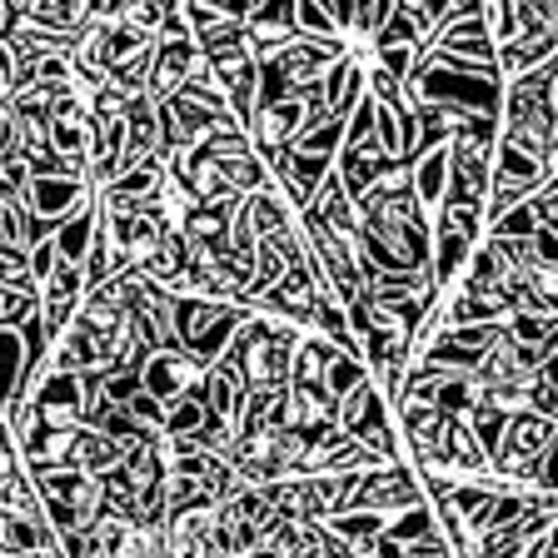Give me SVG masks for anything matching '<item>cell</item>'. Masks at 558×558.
I'll use <instances>...</instances> for the list:
<instances>
[{
    "mask_svg": "<svg viewBox=\"0 0 558 558\" xmlns=\"http://www.w3.org/2000/svg\"><path fill=\"white\" fill-rule=\"evenodd\" d=\"M544 449H554V418H538V414H529V409H513L509 424H504L499 449L488 453V474L513 478L529 459H538Z\"/></svg>",
    "mask_w": 558,
    "mask_h": 558,
    "instance_id": "obj_1",
    "label": "cell"
},
{
    "mask_svg": "<svg viewBox=\"0 0 558 558\" xmlns=\"http://www.w3.org/2000/svg\"><path fill=\"white\" fill-rule=\"evenodd\" d=\"M90 185L85 180H31L25 185V205L35 220H70V215H81V209H90Z\"/></svg>",
    "mask_w": 558,
    "mask_h": 558,
    "instance_id": "obj_2",
    "label": "cell"
},
{
    "mask_svg": "<svg viewBox=\"0 0 558 558\" xmlns=\"http://www.w3.org/2000/svg\"><path fill=\"white\" fill-rule=\"evenodd\" d=\"M199 374L205 369L190 360L185 349H174V354H150V364L140 369V389L150 399H160V404H170V399H180L185 389H195Z\"/></svg>",
    "mask_w": 558,
    "mask_h": 558,
    "instance_id": "obj_3",
    "label": "cell"
},
{
    "mask_svg": "<svg viewBox=\"0 0 558 558\" xmlns=\"http://www.w3.org/2000/svg\"><path fill=\"white\" fill-rule=\"evenodd\" d=\"M284 414H290V384L250 389L240 418H234V439H250V434H279L284 429Z\"/></svg>",
    "mask_w": 558,
    "mask_h": 558,
    "instance_id": "obj_4",
    "label": "cell"
},
{
    "mask_svg": "<svg viewBox=\"0 0 558 558\" xmlns=\"http://www.w3.org/2000/svg\"><path fill=\"white\" fill-rule=\"evenodd\" d=\"M199 65V50L195 40H174V46H155V60H150V81H145V100L160 105L170 95H180L185 75Z\"/></svg>",
    "mask_w": 558,
    "mask_h": 558,
    "instance_id": "obj_5",
    "label": "cell"
},
{
    "mask_svg": "<svg viewBox=\"0 0 558 558\" xmlns=\"http://www.w3.org/2000/svg\"><path fill=\"white\" fill-rule=\"evenodd\" d=\"M85 300V275L81 265H56V275L46 279V314H40V325H46V339H60L75 319V304Z\"/></svg>",
    "mask_w": 558,
    "mask_h": 558,
    "instance_id": "obj_6",
    "label": "cell"
},
{
    "mask_svg": "<svg viewBox=\"0 0 558 558\" xmlns=\"http://www.w3.org/2000/svg\"><path fill=\"white\" fill-rule=\"evenodd\" d=\"M335 424H339V429H344L354 444H364L369 434L389 429V414H384V395L374 389V379H364L349 399H339V404H335Z\"/></svg>",
    "mask_w": 558,
    "mask_h": 558,
    "instance_id": "obj_7",
    "label": "cell"
},
{
    "mask_svg": "<svg viewBox=\"0 0 558 558\" xmlns=\"http://www.w3.org/2000/svg\"><path fill=\"white\" fill-rule=\"evenodd\" d=\"M310 304H314V279L304 275V265H294V269H284V279L255 304V314H275V319L310 325Z\"/></svg>",
    "mask_w": 558,
    "mask_h": 558,
    "instance_id": "obj_8",
    "label": "cell"
},
{
    "mask_svg": "<svg viewBox=\"0 0 558 558\" xmlns=\"http://www.w3.org/2000/svg\"><path fill=\"white\" fill-rule=\"evenodd\" d=\"M319 95H325V110L329 120H344L349 110H354V100L364 95V65L354 56L335 60V65L319 75Z\"/></svg>",
    "mask_w": 558,
    "mask_h": 558,
    "instance_id": "obj_9",
    "label": "cell"
},
{
    "mask_svg": "<svg viewBox=\"0 0 558 558\" xmlns=\"http://www.w3.org/2000/svg\"><path fill=\"white\" fill-rule=\"evenodd\" d=\"M310 209L319 215V225H325L329 234H339V240H354V234H360V215H354V199L339 190V174H335V170L325 174V185L314 190Z\"/></svg>",
    "mask_w": 558,
    "mask_h": 558,
    "instance_id": "obj_10",
    "label": "cell"
},
{
    "mask_svg": "<svg viewBox=\"0 0 558 558\" xmlns=\"http://www.w3.org/2000/svg\"><path fill=\"white\" fill-rule=\"evenodd\" d=\"M558 35V31H554ZM554 35H523V40H509V46H499L494 50V70H499V81L504 75H529V70H538V65H548V60H558V50H554Z\"/></svg>",
    "mask_w": 558,
    "mask_h": 558,
    "instance_id": "obj_11",
    "label": "cell"
},
{
    "mask_svg": "<svg viewBox=\"0 0 558 558\" xmlns=\"http://www.w3.org/2000/svg\"><path fill=\"white\" fill-rule=\"evenodd\" d=\"M399 418H404V434H409L414 459H424L429 449H439L444 429H449V418H444L439 409H434V404H414V399H399Z\"/></svg>",
    "mask_w": 558,
    "mask_h": 558,
    "instance_id": "obj_12",
    "label": "cell"
},
{
    "mask_svg": "<svg viewBox=\"0 0 558 558\" xmlns=\"http://www.w3.org/2000/svg\"><path fill=\"white\" fill-rule=\"evenodd\" d=\"M409 185H414L418 205H439L444 185H449V145H439V150H429V155H418V160L409 165Z\"/></svg>",
    "mask_w": 558,
    "mask_h": 558,
    "instance_id": "obj_13",
    "label": "cell"
},
{
    "mask_svg": "<svg viewBox=\"0 0 558 558\" xmlns=\"http://www.w3.org/2000/svg\"><path fill=\"white\" fill-rule=\"evenodd\" d=\"M95 225H100V209H81V215H70L65 225L56 230V240H50V250H56V259L60 265H81L85 259V250H90V240H95Z\"/></svg>",
    "mask_w": 558,
    "mask_h": 558,
    "instance_id": "obj_14",
    "label": "cell"
},
{
    "mask_svg": "<svg viewBox=\"0 0 558 558\" xmlns=\"http://www.w3.org/2000/svg\"><path fill=\"white\" fill-rule=\"evenodd\" d=\"M244 215H250V230H255V240H265V234H279V230H290V205L279 199L275 185L255 190V195H244Z\"/></svg>",
    "mask_w": 558,
    "mask_h": 558,
    "instance_id": "obj_15",
    "label": "cell"
},
{
    "mask_svg": "<svg viewBox=\"0 0 558 558\" xmlns=\"http://www.w3.org/2000/svg\"><path fill=\"white\" fill-rule=\"evenodd\" d=\"M469 255H474V244L459 240L453 230H444V225H439V244H434V265H429L434 290H439V284H453V279H459V269L469 265Z\"/></svg>",
    "mask_w": 558,
    "mask_h": 558,
    "instance_id": "obj_16",
    "label": "cell"
},
{
    "mask_svg": "<svg viewBox=\"0 0 558 558\" xmlns=\"http://www.w3.org/2000/svg\"><path fill=\"white\" fill-rule=\"evenodd\" d=\"M46 145H50V155H60V160L85 165V150H90V120H50Z\"/></svg>",
    "mask_w": 558,
    "mask_h": 558,
    "instance_id": "obj_17",
    "label": "cell"
},
{
    "mask_svg": "<svg viewBox=\"0 0 558 558\" xmlns=\"http://www.w3.org/2000/svg\"><path fill=\"white\" fill-rule=\"evenodd\" d=\"M364 379H369L364 360H354V354H335V360H329V369H325V399H329V404H339V399H349Z\"/></svg>",
    "mask_w": 558,
    "mask_h": 558,
    "instance_id": "obj_18",
    "label": "cell"
},
{
    "mask_svg": "<svg viewBox=\"0 0 558 558\" xmlns=\"http://www.w3.org/2000/svg\"><path fill=\"white\" fill-rule=\"evenodd\" d=\"M85 484H90V478H85L81 469H46V474H35L40 504H75Z\"/></svg>",
    "mask_w": 558,
    "mask_h": 558,
    "instance_id": "obj_19",
    "label": "cell"
},
{
    "mask_svg": "<svg viewBox=\"0 0 558 558\" xmlns=\"http://www.w3.org/2000/svg\"><path fill=\"white\" fill-rule=\"evenodd\" d=\"M504 339H509V344H523V349L558 344V339H554V319H538V314H509Z\"/></svg>",
    "mask_w": 558,
    "mask_h": 558,
    "instance_id": "obj_20",
    "label": "cell"
},
{
    "mask_svg": "<svg viewBox=\"0 0 558 558\" xmlns=\"http://www.w3.org/2000/svg\"><path fill=\"white\" fill-rule=\"evenodd\" d=\"M384 534L395 538V544H404V548H409V544H418V538H429V534H434V509H429V504H414V509L395 513Z\"/></svg>",
    "mask_w": 558,
    "mask_h": 558,
    "instance_id": "obj_21",
    "label": "cell"
},
{
    "mask_svg": "<svg viewBox=\"0 0 558 558\" xmlns=\"http://www.w3.org/2000/svg\"><path fill=\"white\" fill-rule=\"evenodd\" d=\"M21 364H25V349L15 329H0V404L15 399V384H21Z\"/></svg>",
    "mask_w": 558,
    "mask_h": 558,
    "instance_id": "obj_22",
    "label": "cell"
},
{
    "mask_svg": "<svg viewBox=\"0 0 558 558\" xmlns=\"http://www.w3.org/2000/svg\"><path fill=\"white\" fill-rule=\"evenodd\" d=\"M389 15H395V0H364V5L349 0V35H369L374 40V31H379Z\"/></svg>",
    "mask_w": 558,
    "mask_h": 558,
    "instance_id": "obj_23",
    "label": "cell"
},
{
    "mask_svg": "<svg viewBox=\"0 0 558 558\" xmlns=\"http://www.w3.org/2000/svg\"><path fill=\"white\" fill-rule=\"evenodd\" d=\"M513 25H519V40L523 35H554L558 31V11L554 5H513Z\"/></svg>",
    "mask_w": 558,
    "mask_h": 558,
    "instance_id": "obj_24",
    "label": "cell"
},
{
    "mask_svg": "<svg viewBox=\"0 0 558 558\" xmlns=\"http://www.w3.org/2000/svg\"><path fill=\"white\" fill-rule=\"evenodd\" d=\"M523 205L534 215V230H558V180H544Z\"/></svg>",
    "mask_w": 558,
    "mask_h": 558,
    "instance_id": "obj_25",
    "label": "cell"
},
{
    "mask_svg": "<svg viewBox=\"0 0 558 558\" xmlns=\"http://www.w3.org/2000/svg\"><path fill=\"white\" fill-rule=\"evenodd\" d=\"M439 225L453 230L459 240L478 244V234H484V209H439Z\"/></svg>",
    "mask_w": 558,
    "mask_h": 558,
    "instance_id": "obj_26",
    "label": "cell"
},
{
    "mask_svg": "<svg viewBox=\"0 0 558 558\" xmlns=\"http://www.w3.org/2000/svg\"><path fill=\"white\" fill-rule=\"evenodd\" d=\"M135 395H140V374H130V369H110V374H105V404H110V409H125Z\"/></svg>",
    "mask_w": 558,
    "mask_h": 558,
    "instance_id": "obj_27",
    "label": "cell"
},
{
    "mask_svg": "<svg viewBox=\"0 0 558 558\" xmlns=\"http://www.w3.org/2000/svg\"><path fill=\"white\" fill-rule=\"evenodd\" d=\"M35 314V294L25 290H0V329H15L21 319Z\"/></svg>",
    "mask_w": 558,
    "mask_h": 558,
    "instance_id": "obj_28",
    "label": "cell"
},
{
    "mask_svg": "<svg viewBox=\"0 0 558 558\" xmlns=\"http://www.w3.org/2000/svg\"><path fill=\"white\" fill-rule=\"evenodd\" d=\"M125 414L135 418L140 429H160V424H165V404H160V399H150L145 389H140V395L125 404Z\"/></svg>",
    "mask_w": 558,
    "mask_h": 558,
    "instance_id": "obj_29",
    "label": "cell"
},
{
    "mask_svg": "<svg viewBox=\"0 0 558 558\" xmlns=\"http://www.w3.org/2000/svg\"><path fill=\"white\" fill-rule=\"evenodd\" d=\"M25 255H31V284H46L50 275H56V250H50V244H35V250H25Z\"/></svg>",
    "mask_w": 558,
    "mask_h": 558,
    "instance_id": "obj_30",
    "label": "cell"
},
{
    "mask_svg": "<svg viewBox=\"0 0 558 558\" xmlns=\"http://www.w3.org/2000/svg\"><path fill=\"white\" fill-rule=\"evenodd\" d=\"M15 90V65H11V50L0 46V100H11Z\"/></svg>",
    "mask_w": 558,
    "mask_h": 558,
    "instance_id": "obj_31",
    "label": "cell"
},
{
    "mask_svg": "<svg viewBox=\"0 0 558 558\" xmlns=\"http://www.w3.org/2000/svg\"><path fill=\"white\" fill-rule=\"evenodd\" d=\"M369 558H409V554H404V544H395L389 534H379V538L369 544Z\"/></svg>",
    "mask_w": 558,
    "mask_h": 558,
    "instance_id": "obj_32",
    "label": "cell"
},
{
    "mask_svg": "<svg viewBox=\"0 0 558 558\" xmlns=\"http://www.w3.org/2000/svg\"><path fill=\"white\" fill-rule=\"evenodd\" d=\"M5 449H15V439H11V429H5V418H0V453Z\"/></svg>",
    "mask_w": 558,
    "mask_h": 558,
    "instance_id": "obj_33",
    "label": "cell"
}]
</instances>
